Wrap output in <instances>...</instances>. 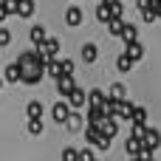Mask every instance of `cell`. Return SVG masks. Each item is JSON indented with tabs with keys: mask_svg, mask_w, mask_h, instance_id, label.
<instances>
[{
	"mask_svg": "<svg viewBox=\"0 0 161 161\" xmlns=\"http://www.w3.org/2000/svg\"><path fill=\"white\" fill-rule=\"evenodd\" d=\"M62 161H79V150L76 147H65L62 150Z\"/></svg>",
	"mask_w": 161,
	"mask_h": 161,
	"instance_id": "obj_27",
	"label": "cell"
},
{
	"mask_svg": "<svg viewBox=\"0 0 161 161\" xmlns=\"http://www.w3.org/2000/svg\"><path fill=\"white\" fill-rule=\"evenodd\" d=\"M130 122H133L136 127H144V125H147V110H144V108H133Z\"/></svg>",
	"mask_w": 161,
	"mask_h": 161,
	"instance_id": "obj_15",
	"label": "cell"
},
{
	"mask_svg": "<svg viewBox=\"0 0 161 161\" xmlns=\"http://www.w3.org/2000/svg\"><path fill=\"white\" fill-rule=\"evenodd\" d=\"M122 54H127V57L136 62V59H142V57H144V45H142L139 40H133V42H125V51H122Z\"/></svg>",
	"mask_w": 161,
	"mask_h": 161,
	"instance_id": "obj_5",
	"label": "cell"
},
{
	"mask_svg": "<svg viewBox=\"0 0 161 161\" xmlns=\"http://www.w3.org/2000/svg\"><path fill=\"white\" fill-rule=\"evenodd\" d=\"M62 74L74 76V62H71V59H62Z\"/></svg>",
	"mask_w": 161,
	"mask_h": 161,
	"instance_id": "obj_33",
	"label": "cell"
},
{
	"mask_svg": "<svg viewBox=\"0 0 161 161\" xmlns=\"http://www.w3.org/2000/svg\"><path fill=\"white\" fill-rule=\"evenodd\" d=\"M93 150H79V161H93Z\"/></svg>",
	"mask_w": 161,
	"mask_h": 161,
	"instance_id": "obj_34",
	"label": "cell"
},
{
	"mask_svg": "<svg viewBox=\"0 0 161 161\" xmlns=\"http://www.w3.org/2000/svg\"><path fill=\"white\" fill-rule=\"evenodd\" d=\"M142 17H144V23H153V20H158L156 8H144V11H142Z\"/></svg>",
	"mask_w": 161,
	"mask_h": 161,
	"instance_id": "obj_31",
	"label": "cell"
},
{
	"mask_svg": "<svg viewBox=\"0 0 161 161\" xmlns=\"http://www.w3.org/2000/svg\"><path fill=\"white\" fill-rule=\"evenodd\" d=\"M105 3H113V0H105Z\"/></svg>",
	"mask_w": 161,
	"mask_h": 161,
	"instance_id": "obj_39",
	"label": "cell"
},
{
	"mask_svg": "<svg viewBox=\"0 0 161 161\" xmlns=\"http://www.w3.org/2000/svg\"><path fill=\"white\" fill-rule=\"evenodd\" d=\"M144 161H156V158H153V156H147V158H144Z\"/></svg>",
	"mask_w": 161,
	"mask_h": 161,
	"instance_id": "obj_38",
	"label": "cell"
},
{
	"mask_svg": "<svg viewBox=\"0 0 161 161\" xmlns=\"http://www.w3.org/2000/svg\"><path fill=\"white\" fill-rule=\"evenodd\" d=\"M25 113H28V119H40V116H42V105H40V102H28Z\"/></svg>",
	"mask_w": 161,
	"mask_h": 161,
	"instance_id": "obj_24",
	"label": "cell"
},
{
	"mask_svg": "<svg viewBox=\"0 0 161 161\" xmlns=\"http://www.w3.org/2000/svg\"><path fill=\"white\" fill-rule=\"evenodd\" d=\"M34 14V3L31 0H20L17 3V17H31Z\"/></svg>",
	"mask_w": 161,
	"mask_h": 161,
	"instance_id": "obj_19",
	"label": "cell"
},
{
	"mask_svg": "<svg viewBox=\"0 0 161 161\" xmlns=\"http://www.w3.org/2000/svg\"><path fill=\"white\" fill-rule=\"evenodd\" d=\"M17 3H20V0H3V6H6L8 14H17Z\"/></svg>",
	"mask_w": 161,
	"mask_h": 161,
	"instance_id": "obj_32",
	"label": "cell"
},
{
	"mask_svg": "<svg viewBox=\"0 0 161 161\" xmlns=\"http://www.w3.org/2000/svg\"><path fill=\"white\" fill-rule=\"evenodd\" d=\"M158 144H161V133L156 130V127H144V133H142V147H144V158L147 156H153V150H158Z\"/></svg>",
	"mask_w": 161,
	"mask_h": 161,
	"instance_id": "obj_1",
	"label": "cell"
},
{
	"mask_svg": "<svg viewBox=\"0 0 161 161\" xmlns=\"http://www.w3.org/2000/svg\"><path fill=\"white\" fill-rule=\"evenodd\" d=\"M122 25H125V23H122V17H110V20H108V31H110L113 37H119V34H122Z\"/></svg>",
	"mask_w": 161,
	"mask_h": 161,
	"instance_id": "obj_22",
	"label": "cell"
},
{
	"mask_svg": "<svg viewBox=\"0 0 161 161\" xmlns=\"http://www.w3.org/2000/svg\"><path fill=\"white\" fill-rule=\"evenodd\" d=\"M0 85H3V82H0Z\"/></svg>",
	"mask_w": 161,
	"mask_h": 161,
	"instance_id": "obj_40",
	"label": "cell"
},
{
	"mask_svg": "<svg viewBox=\"0 0 161 161\" xmlns=\"http://www.w3.org/2000/svg\"><path fill=\"white\" fill-rule=\"evenodd\" d=\"M125 150H127L130 156H142V153H144V147H142V139H139V136H130V139L125 142Z\"/></svg>",
	"mask_w": 161,
	"mask_h": 161,
	"instance_id": "obj_11",
	"label": "cell"
},
{
	"mask_svg": "<svg viewBox=\"0 0 161 161\" xmlns=\"http://www.w3.org/2000/svg\"><path fill=\"white\" fill-rule=\"evenodd\" d=\"M99 133H102V136H108V139H113V136L119 133V122H116L113 116H108V119L99 125Z\"/></svg>",
	"mask_w": 161,
	"mask_h": 161,
	"instance_id": "obj_6",
	"label": "cell"
},
{
	"mask_svg": "<svg viewBox=\"0 0 161 161\" xmlns=\"http://www.w3.org/2000/svg\"><path fill=\"white\" fill-rule=\"evenodd\" d=\"M68 113H71V108H68V102H54V105H51V116H54V122H59V125H65V119H68Z\"/></svg>",
	"mask_w": 161,
	"mask_h": 161,
	"instance_id": "obj_4",
	"label": "cell"
},
{
	"mask_svg": "<svg viewBox=\"0 0 161 161\" xmlns=\"http://www.w3.org/2000/svg\"><path fill=\"white\" fill-rule=\"evenodd\" d=\"M45 37H48V34H45V25H34V28H31V45H42Z\"/></svg>",
	"mask_w": 161,
	"mask_h": 161,
	"instance_id": "obj_16",
	"label": "cell"
},
{
	"mask_svg": "<svg viewBox=\"0 0 161 161\" xmlns=\"http://www.w3.org/2000/svg\"><path fill=\"white\" fill-rule=\"evenodd\" d=\"M37 51L42 54V59H54L57 51H59V40H57V37H45L42 45H37Z\"/></svg>",
	"mask_w": 161,
	"mask_h": 161,
	"instance_id": "obj_2",
	"label": "cell"
},
{
	"mask_svg": "<svg viewBox=\"0 0 161 161\" xmlns=\"http://www.w3.org/2000/svg\"><path fill=\"white\" fill-rule=\"evenodd\" d=\"M130 161H144V156H130Z\"/></svg>",
	"mask_w": 161,
	"mask_h": 161,
	"instance_id": "obj_36",
	"label": "cell"
},
{
	"mask_svg": "<svg viewBox=\"0 0 161 161\" xmlns=\"http://www.w3.org/2000/svg\"><path fill=\"white\" fill-rule=\"evenodd\" d=\"M65 23H68L71 28L82 25V8H79V6H71V8L65 11Z\"/></svg>",
	"mask_w": 161,
	"mask_h": 161,
	"instance_id": "obj_7",
	"label": "cell"
},
{
	"mask_svg": "<svg viewBox=\"0 0 161 161\" xmlns=\"http://www.w3.org/2000/svg\"><path fill=\"white\" fill-rule=\"evenodd\" d=\"M96 57H99V48H96L93 42H85V45H82V59H85V62H96Z\"/></svg>",
	"mask_w": 161,
	"mask_h": 161,
	"instance_id": "obj_14",
	"label": "cell"
},
{
	"mask_svg": "<svg viewBox=\"0 0 161 161\" xmlns=\"http://www.w3.org/2000/svg\"><path fill=\"white\" fill-rule=\"evenodd\" d=\"M130 113H133V105H130L127 99H119V110H116V119H130Z\"/></svg>",
	"mask_w": 161,
	"mask_h": 161,
	"instance_id": "obj_18",
	"label": "cell"
},
{
	"mask_svg": "<svg viewBox=\"0 0 161 161\" xmlns=\"http://www.w3.org/2000/svg\"><path fill=\"white\" fill-rule=\"evenodd\" d=\"M65 102H68V108H74V110H79V108H82V105L88 102V93H85V91H82L79 85H74V91H71V93L65 96Z\"/></svg>",
	"mask_w": 161,
	"mask_h": 161,
	"instance_id": "obj_3",
	"label": "cell"
},
{
	"mask_svg": "<svg viewBox=\"0 0 161 161\" xmlns=\"http://www.w3.org/2000/svg\"><path fill=\"white\" fill-rule=\"evenodd\" d=\"M105 99H108V93H102V91H99V88H96V91H91V93H88V102H91V105H93V108H102V105H105Z\"/></svg>",
	"mask_w": 161,
	"mask_h": 161,
	"instance_id": "obj_17",
	"label": "cell"
},
{
	"mask_svg": "<svg viewBox=\"0 0 161 161\" xmlns=\"http://www.w3.org/2000/svg\"><path fill=\"white\" fill-rule=\"evenodd\" d=\"M116 68H119L122 74H127V71L133 68V59H130L127 54H119V59H116Z\"/></svg>",
	"mask_w": 161,
	"mask_h": 161,
	"instance_id": "obj_23",
	"label": "cell"
},
{
	"mask_svg": "<svg viewBox=\"0 0 161 161\" xmlns=\"http://www.w3.org/2000/svg\"><path fill=\"white\" fill-rule=\"evenodd\" d=\"M8 42H11V31L8 28H0V48H6Z\"/></svg>",
	"mask_w": 161,
	"mask_h": 161,
	"instance_id": "obj_30",
	"label": "cell"
},
{
	"mask_svg": "<svg viewBox=\"0 0 161 161\" xmlns=\"http://www.w3.org/2000/svg\"><path fill=\"white\" fill-rule=\"evenodd\" d=\"M74 85H76V82H74V76L62 74V76L57 79V91H59V96H68V93L74 91Z\"/></svg>",
	"mask_w": 161,
	"mask_h": 161,
	"instance_id": "obj_8",
	"label": "cell"
},
{
	"mask_svg": "<svg viewBox=\"0 0 161 161\" xmlns=\"http://www.w3.org/2000/svg\"><path fill=\"white\" fill-rule=\"evenodd\" d=\"M156 14H158V20H161V3H158V8H156Z\"/></svg>",
	"mask_w": 161,
	"mask_h": 161,
	"instance_id": "obj_37",
	"label": "cell"
},
{
	"mask_svg": "<svg viewBox=\"0 0 161 161\" xmlns=\"http://www.w3.org/2000/svg\"><path fill=\"white\" fill-rule=\"evenodd\" d=\"M108 96H110V99H125V96H127V91H125V85H119V82H116V85H110V93H108Z\"/></svg>",
	"mask_w": 161,
	"mask_h": 161,
	"instance_id": "obj_26",
	"label": "cell"
},
{
	"mask_svg": "<svg viewBox=\"0 0 161 161\" xmlns=\"http://www.w3.org/2000/svg\"><path fill=\"white\" fill-rule=\"evenodd\" d=\"M119 37H122L125 42H133V40H139V28H136L133 23H125V25H122V34H119Z\"/></svg>",
	"mask_w": 161,
	"mask_h": 161,
	"instance_id": "obj_12",
	"label": "cell"
},
{
	"mask_svg": "<svg viewBox=\"0 0 161 161\" xmlns=\"http://www.w3.org/2000/svg\"><path fill=\"white\" fill-rule=\"evenodd\" d=\"M99 136H102V133H99V127L88 125V130H85V139H88V144H91V147H93V144L99 142Z\"/></svg>",
	"mask_w": 161,
	"mask_h": 161,
	"instance_id": "obj_25",
	"label": "cell"
},
{
	"mask_svg": "<svg viewBox=\"0 0 161 161\" xmlns=\"http://www.w3.org/2000/svg\"><path fill=\"white\" fill-rule=\"evenodd\" d=\"M93 161H96V158H93Z\"/></svg>",
	"mask_w": 161,
	"mask_h": 161,
	"instance_id": "obj_42",
	"label": "cell"
},
{
	"mask_svg": "<svg viewBox=\"0 0 161 161\" xmlns=\"http://www.w3.org/2000/svg\"><path fill=\"white\" fill-rule=\"evenodd\" d=\"M108 119V113H105V108H93L91 105V110H88V125H93V127H99L102 122Z\"/></svg>",
	"mask_w": 161,
	"mask_h": 161,
	"instance_id": "obj_9",
	"label": "cell"
},
{
	"mask_svg": "<svg viewBox=\"0 0 161 161\" xmlns=\"http://www.w3.org/2000/svg\"><path fill=\"white\" fill-rule=\"evenodd\" d=\"M158 3H161V0H158Z\"/></svg>",
	"mask_w": 161,
	"mask_h": 161,
	"instance_id": "obj_41",
	"label": "cell"
},
{
	"mask_svg": "<svg viewBox=\"0 0 161 161\" xmlns=\"http://www.w3.org/2000/svg\"><path fill=\"white\" fill-rule=\"evenodd\" d=\"M45 74H48L51 79H59V76H62V62H57V59H45Z\"/></svg>",
	"mask_w": 161,
	"mask_h": 161,
	"instance_id": "obj_13",
	"label": "cell"
},
{
	"mask_svg": "<svg viewBox=\"0 0 161 161\" xmlns=\"http://www.w3.org/2000/svg\"><path fill=\"white\" fill-rule=\"evenodd\" d=\"M6 17H8V11H6V6H3V0H0V23H3Z\"/></svg>",
	"mask_w": 161,
	"mask_h": 161,
	"instance_id": "obj_35",
	"label": "cell"
},
{
	"mask_svg": "<svg viewBox=\"0 0 161 161\" xmlns=\"http://www.w3.org/2000/svg\"><path fill=\"white\" fill-rule=\"evenodd\" d=\"M65 127H68L71 133H76V130H82V127H85V119H82L79 113H68V119H65Z\"/></svg>",
	"mask_w": 161,
	"mask_h": 161,
	"instance_id": "obj_10",
	"label": "cell"
},
{
	"mask_svg": "<svg viewBox=\"0 0 161 161\" xmlns=\"http://www.w3.org/2000/svg\"><path fill=\"white\" fill-rule=\"evenodd\" d=\"M20 74H23V71H20V65H17V62H11V65L6 68V82H20Z\"/></svg>",
	"mask_w": 161,
	"mask_h": 161,
	"instance_id": "obj_21",
	"label": "cell"
},
{
	"mask_svg": "<svg viewBox=\"0 0 161 161\" xmlns=\"http://www.w3.org/2000/svg\"><path fill=\"white\" fill-rule=\"evenodd\" d=\"M136 6H139V11H144V8H158V0H136Z\"/></svg>",
	"mask_w": 161,
	"mask_h": 161,
	"instance_id": "obj_29",
	"label": "cell"
},
{
	"mask_svg": "<svg viewBox=\"0 0 161 161\" xmlns=\"http://www.w3.org/2000/svg\"><path fill=\"white\" fill-rule=\"evenodd\" d=\"M96 20H99V23H108V20H110V6H108L105 0L96 6Z\"/></svg>",
	"mask_w": 161,
	"mask_h": 161,
	"instance_id": "obj_20",
	"label": "cell"
},
{
	"mask_svg": "<svg viewBox=\"0 0 161 161\" xmlns=\"http://www.w3.org/2000/svg\"><path fill=\"white\" fill-rule=\"evenodd\" d=\"M28 133H31V136H40V133H42V122H40V119H28Z\"/></svg>",
	"mask_w": 161,
	"mask_h": 161,
	"instance_id": "obj_28",
	"label": "cell"
}]
</instances>
